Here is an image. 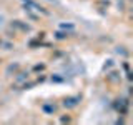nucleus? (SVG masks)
<instances>
[{"instance_id": "obj_1", "label": "nucleus", "mask_w": 133, "mask_h": 125, "mask_svg": "<svg viewBox=\"0 0 133 125\" xmlns=\"http://www.w3.org/2000/svg\"><path fill=\"white\" fill-rule=\"evenodd\" d=\"M78 97H68V98H65V102H63V105L65 107H68V109H70V107H75L77 105V103H78Z\"/></svg>"}, {"instance_id": "obj_2", "label": "nucleus", "mask_w": 133, "mask_h": 125, "mask_svg": "<svg viewBox=\"0 0 133 125\" xmlns=\"http://www.w3.org/2000/svg\"><path fill=\"white\" fill-rule=\"evenodd\" d=\"M43 110H47V112H53V110H55V107H50V105H45V107H43Z\"/></svg>"}]
</instances>
